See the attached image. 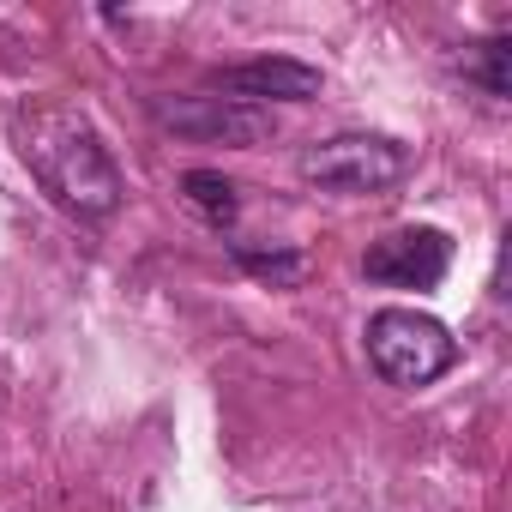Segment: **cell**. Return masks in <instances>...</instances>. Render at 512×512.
<instances>
[{"label": "cell", "mask_w": 512, "mask_h": 512, "mask_svg": "<svg viewBox=\"0 0 512 512\" xmlns=\"http://www.w3.org/2000/svg\"><path fill=\"white\" fill-rule=\"evenodd\" d=\"M296 175L320 193H386L410 175V151L380 133H338L296 157Z\"/></svg>", "instance_id": "3"}, {"label": "cell", "mask_w": 512, "mask_h": 512, "mask_svg": "<svg viewBox=\"0 0 512 512\" xmlns=\"http://www.w3.org/2000/svg\"><path fill=\"white\" fill-rule=\"evenodd\" d=\"M181 193H187V205L205 217V223H235V211H241V199H235V187L217 175V169H187L181 175Z\"/></svg>", "instance_id": "7"}, {"label": "cell", "mask_w": 512, "mask_h": 512, "mask_svg": "<svg viewBox=\"0 0 512 512\" xmlns=\"http://www.w3.org/2000/svg\"><path fill=\"white\" fill-rule=\"evenodd\" d=\"M506 61H512V43H506V37H488V43L464 49V79H476L488 97H506V91H512V73H506Z\"/></svg>", "instance_id": "8"}, {"label": "cell", "mask_w": 512, "mask_h": 512, "mask_svg": "<svg viewBox=\"0 0 512 512\" xmlns=\"http://www.w3.org/2000/svg\"><path fill=\"white\" fill-rule=\"evenodd\" d=\"M368 362L386 386H434L452 362H458V338L434 320V314H416V308H380L368 320Z\"/></svg>", "instance_id": "2"}, {"label": "cell", "mask_w": 512, "mask_h": 512, "mask_svg": "<svg viewBox=\"0 0 512 512\" xmlns=\"http://www.w3.org/2000/svg\"><path fill=\"white\" fill-rule=\"evenodd\" d=\"M235 260H241V266H247L253 278L278 284V290L302 284V272H308V260H302V253H260V247H235Z\"/></svg>", "instance_id": "9"}, {"label": "cell", "mask_w": 512, "mask_h": 512, "mask_svg": "<svg viewBox=\"0 0 512 512\" xmlns=\"http://www.w3.org/2000/svg\"><path fill=\"white\" fill-rule=\"evenodd\" d=\"M452 266V241L440 229H392L362 253L368 284H392V290H434Z\"/></svg>", "instance_id": "5"}, {"label": "cell", "mask_w": 512, "mask_h": 512, "mask_svg": "<svg viewBox=\"0 0 512 512\" xmlns=\"http://www.w3.org/2000/svg\"><path fill=\"white\" fill-rule=\"evenodd\" d=\"M13 145L31 163V175L79 217H109L121 205V193H127L103 133L67 103H25V109H13Z\"/></svg>", "instance_id": "1"}, {"label": "cell", "mask_w": 512, "mask_h": 512, "mask_svg": "<svg viewBox=\"0 0 512 512\" xmlns=\"http://www.w3.org/2000/svg\"><path fill=\"white\" fill-rule=\"evenodd\" d=\"M217 97H235V103H308L320 97V67L308 61H290V55H266V61H241V67H223L211 73Z\"/></svg>", "instance_id": "6"}, {"label": "cell", "mask_w": 512, "mask_h": 512, "mask_svg": "<svg viewBox=\"0 0 512 512\" xmlns=\"http://www.w3.org/2000/svg\"><path fill=\"white\" fill-rule=\"evenodd\" d=\"M151 121L175 139H193V145H266L272 139V115L253 109V103H235V97H151Z\"/></svg>", "instance_id": "4"}]
</instances>
